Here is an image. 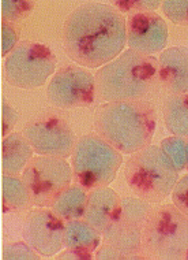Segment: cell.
I'll return each instance as SVG.
<instances>
[{"instance_id":"20","label":"cell","mask_w":188,"mask_h":260,"mask_svg":"<svg viewBox=\"0 0 188 260\" xmlns=\"http://www.w3.org/2000/svg\"><path fill=\"white\" fill-rule=\"evenodd\" d=\"M3 189V210L22 211L31 204L30 193L23 182L22 177L3 174L2 177Z\"/></svg>"},{"instance_id":"12","label":"cell","mask_w":188,"mask_h":260,"mask_svg":"<svg viewBox=\"0 0 188 260\" xmlns=\"http://www.w3.org/2000/svg\"><path fill=\"white\" fill-rule=\"evenodd\" d=\"M64 224L52 210L38 207L27 212L23 222V240L42 257H51L64 247Z\"/></svg>"},{"instance_id":"28","label":"cell","mask_w":188,"mask_h":260,"mask_svg":"<svg viewBox=\"0 0 188 260\" xmlns=\"http://www.w3.org/2000/svg\"><path fill=\"white\" fill-rule=\"evenodd\" d=\"M18 35L10 22H2V52L3 56H9L10 52L18 45Z\"/></svg>"},{"instance_id":"27","label":"cell","mask_w":188,"mask_h":260,"mask_svg":"<svg viewBox=\"0 0 188 260\" xmlns=\"http://www.w3.org/2000/svg\"><path fill=\"white\" fill-rule=\"evenodd\" d=\"M170 196L176 208L188 218V174L179 178Z\"/></svg>"},{"instance_id":"23","label":"cell","mask_w":188,"mask_h":260,"mask_svg":"<svg viewBox=\"0 0 188 260\" xmlns=\"http://www.w3.org/2000/svg\"><path fill=\"white\" fill-rule=\"evenodd\" d=\"M94 257L99 260H123V259H146L144 253L139 252H130L117 248L115 245L104 242L103 245L97 248Z\"/></svg>"},{"instance_id":"25","label":"cell","mask_w":188,"mask_h":260,"mask_svg":"<svg viewBox=\"0 0 188 260\" xmlns=\"http://www.w3.org/2000/svg\"><path fill=\"white\" fill-rule=\"evenodd\" d=\"M162 11L166 15V18L177 25L188 26V2H162Z\"/></svg>"},{"instance_id":"32","label":"cell","mask_w":188,"mask_h":260,"mask_svg":"<svg viewBox=\"0 0 188 260\" xmlns=\"http://www.w3.org/2000/svg\"><path fill=\"white\" fill-rule=\"evenodd\" d=\"M184 259H188V251H187V253H185V257H184Z\"/></svg>"},{"instance_id":"16","label":"cell","mask_w":188,"mask_h":260,"mask_svg":"<svg viewBox=\"0 0 188 260\" xmlns=\"http://www.w3.org/2000/svg\"><path fill=\"white\" fill-rule=\"evenodd\" d=\"M2 171L3 174L17 175L26 169L29 161L33 159L34 149L25 135L10 133L3 139L2 144Z\"/></svg>"},{"instance_id":"5","label":"cell","mask_w":188,"mask_h":260,"mask_svg":"<svg viewBox=\"0 0 188 260\" xmlns=\"http://www.w3.org/2000/svg\"><path fill=\"white\" fill-rule=\"evenodd\" d=\"M188 251V218L176 206L154 207L145 228L142 252L146 259H184Z\"/></svg>"},{"instance_id":"29","label":"cell","mask_w":188,"mask_h":260,"mask_svg":"<svg viewBox=\"0 0 188 260\" xmlns=\"http://www.w3.org/2000/svg\"><path fill=\"white\" fill-rule=\"evenodd\" d=\"M2 108H3V122H2L3 130H2V133H3V136L6 137V136H9L10 132L14 129V126L17 125L18 114H17V111L7 103V100L6 99H3V102H2Z\"/></svg>"},{"instance_id":"6","label":"cell","mask_w":188,"mask_h":260,"mask_svg":"<svg viewBox=\"0 0 188 260\" xmlns=\"http://www.w3.org/2000/svg\"><path fill=\"white\" fill-rule=\"evenodd\" d=\"M71 156L74 181L87 190L112 184L123 165L120 151L99 135L81 137Z\"/></svg>"},{"instance_id":"14","label":"cell","mask_w":188,"mask_h":260,"mask_svg":"<svg viewBox=\"0 0 188 260\" xmlns=\"http://www.w3.org/2000/svg\"><path fill=\"white\" fill-rule=\"evenodd\" d=\"M158 80L169 93H188V48L170 47L158 58Z\"/></svg>"},{"instance_id":"19","label":"cell","mask_w":188,"mask_h":260,"mask_svg":"<svg viewBox=\"0 0 188 260\" xmlns=\"http://www.w3.org/2000/svg\"><path fill=\"white\" fill-rule=\"evenodd\" d=\"M166 129L188 140V93H170L162 104Z\"/></svg>"},{"instance_id":"30","label":"cell","mask_w":188,"mask_h":260,"mask_svg":"<svg viewBox=\"0 0 188 260\" xmlns=\"http://www.w3.org/2000/svg\"><path fill=\"white\" fill-rule=\"evenodd\" d=\"M59 259H68V260H90L93 259L94 256L91 252L79 251V249H70L66 248V251H63L58 256Z\"/></svg>"},{"instance_id":"2","label":"cell","mask_w":188,"mask_h":260,"mask_svg":"<svg viewBox=\"0 0 188 260\" xmlns=\"http://www.w3.org/2000/svg\"><path fill=\"white\" fill-rule=\"evenodd\" d=\"M97 135L127 155L138 152L152 141L157 126L154 107L145 100L107 102L96 112Z\"/></svg>"},{"instance_id":"11","label":"cell","mask_w":188,"mask_h":260,"mask_svg":"<svg viewBox=\"0 0 188 260\" xmlns=\"http://www.w3.org/2000/svg\"><path fill=\"white\" fill-rule=\"evenodd\" d=\"M25 137L34 152L42 156L66 159L72 155L75 135L67 122L56 115H46L30 122L25 127Z\"/></svg>"},{"instance_id":"8","label":"cell","mask_w":188,"mask_h":260,"mask_svg":"<svg viewBox=\"0 0 188 260\" xmlns=\"http://www.w3.org/2000/svg\"><path fill=\"white\" fill-rule=\"evenodd\" d=\"M22 180L30 193L31 206L50 207L59 193L71 185L74 175L66 159L38 155L22 171Z\"/></svg>"},{"instance_id":"24","label":"cell","mask_w":188,"mask_h":260,"mask_svg":"<svg viewBox=\"0 0 188 260\" xmlns=\"http://www.w3.org/2000/svg\"><path fill=\"white\" fill-rule=\"evenodd\" d=\"M34 7L33 2H2V18L5 22L17 21L26 17Z\"/></svg>"},{"instance_id":"1","label":"cell","mask_w":188,"mask_h":260,"mask_svg":"<svg viewBox=\"0 0 188 260\" xmlns=\"http://www.w3.org/2000/svg\"><path fill=\"white\" fill-rule=\"evenodd\" d=\"M64 51L82 68H103L127 45V19L113 6L85 3L70 14L63 30Z\"/></svg>"},{"instance_id":"15","label":"cell","mask_w":188,"mask_h":260,"mask_svg":"<svg viewBox=\"0 0 188 260\" xmlns=\"http://www.w3.org/2000/svg\"><path fill=\"white\" fill-rule=\"evenodd\" d=\"M121 199L112 188L101 186L89 190V200L83 219L89 222L100 233L111 224L120 210Z\"/></svg>"},{"instance_id":"9","label":"cell","mask_w":188,"mask_h":260,"mask_svg":"<svg viewBox=\"0 0 188 260\" xmlns=\"http://www.w3.org/2000/svg\"><path fill=\"white\" fill-rule=\"evenodd\" d=\"M154 207L153 203L140 198H123L117 215L103 232V241L125 251L144 253L145 228Z\"/></svg>"},{"instance_id":"26","label":"cell","mask_w":188,"mask_h":260,"mask_svg":"<svg viewBox=\"0 0 188 260\" xmlns=\"http://www.w3.org/2000/svg\"><path fill=\"white\" fill-rule=\"evenodd\" d=\"M162 3L161 2H145V0H136V2H115L113 7H116V10L121 14H140V13H154Z\"/></svg>"},{"instance_id":"22","label":"cell","mask_w":188,"mask_h":260,"mask_svg":"<svg viewBox=\"0 0 188 260\" xmlns=\"http://www.w3.org/2000/svg\"><path fill=\"white\" fill-rule=\"evenodd\" d=\"M2 257L5 260H37L40 255L25 242H10L3 248Z\"/></svg>"},{"instance_id":"21","label":"cell","mask_w":188,"mask_h":260,"mask_svg":"<svg viewBox=\"0 0 188 260\" xmlns=\"http://www.w3.org/2000/svg\"><path fill=\"white\" fill-rule=\"evenodd\" d=\"M160 148L165 153L166 157L172 161L176 170L183 171L187 166V140L177 136L166 137L161 141Z\"/></svg>"},{"instance_id":"10","label":"cell","mask_w":188,"mask_h":260,"mask_svg":"<svg viewBox=\"0 0 188 260\" xmlns=\"http://www.w3.org/2000/svg\"><path fill=\"white\" fill-rule=\"evenodd\" d=\"M96 92V76L76 64L59 69L46 88L50 102L59 108L90 106L94 102Z\"/></svg>"},{"instance_id":"7","label":"cell","mask_w":188,"mask_h":260,"mask_svg":"<svg viewBox=\"0 0 188 260\" xmlns=\"http://www.w3.org/2000/svg\"><path fill=\"white\" fill-rule=\"evenodd\" d=\"M6 80L21 89H36L56 70L54 52L44 44L22 41L6 58Z\"/></svg>"},{"instance_id":"18","label":"cell","mask_w":188,"mask_h":260,"mask_svg":"<svg viewBox=\"0 0 188 260\" xmlns=\"http://www.w3.org/2000/svg\"><path fill=\"white\" fill-rule=\"evenodd\" d=\"M101 236L99 230L86 222L85 219L68 220L64 224V248L79 249L85 252H96L101 244Z\"/></svg>"},{"instance_id":"13","label":"cell","mask_w":188,"mask_h":260,"mask_svg":"<svg viewBox=\"0 0 188 260\" xmlns=\"http://www.w3.org/2000/svg\"><path fill=\"white\" fill-rule=\"evenodd\" d=\"M168 26L157 13H140L127 19V45L128 50L139 54H161L168 44Z\"/></svg>"},{"instance_id":"3","label":"cell","mask_w":188,"mask_h":260,"mask_svg":"<svg viewBox=\"0 0 188 260\" xmlns=\"http://www.w3.org/2000/svg\"><path fill=\"white\" fill-rule=\"evenodd\" d=\"M97 93L105 102L142 100L158 81V59L136 51H123L99 69Z\"/></svg>"},{"instance_id":"31","label":"cell","mask_w":188,"mask_h":260,"mask_svg":"<svg viewBox=\"0 0 188 260\" xmlns=\"http://www.w3.org/2000/svg\"><path fill=\"white\" fill-rule=\"evenodd\" d=\"M185 169L188 170V141H187V166H185Z\"/></svg>"},{"instance_id":"17","label":"cell","mask_w":188,"mask_h":260,"mask_svg":"<svg viewBox=\"0 0 188 260\" xmlns=\"http://www.w3.org/2000/svg\"><path fill=\"white\" fill-rule=\"evenodd\" d=\"M89 200V190L79 184L68 185L55 198L51 210L64 222L81 219L85 215Z\"/></svg>"},{"instance_id":"4","label":"cell","mask_w":188,"mask_h":260,"mask_svg":"<svg viewBox=\"0 0 188 260\" xmlns=\"http://www.w3.org/2000/svg\"><path fill=\"white\" fill-rule=\"evenodd\" d=\"M125 181L138 198L153 204L165 202L179 181V171L156 145L131 155L125 165Z\"/></svg>"}]
</instances>
